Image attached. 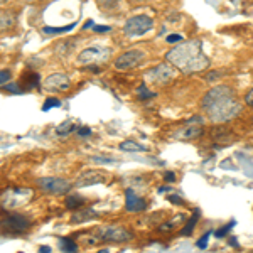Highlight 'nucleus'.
<instances>
[{"label":"nucleus","mask_w":253,"mask_h":253,"mask_svg":"<svg viewBox=\"0 0 253 253\" xmlns=\"http://www.w3.org/2000/svg\"><path fill=\"white\" fill-rule=\"evenodd\" d=\"M198 216L199 213L196 211V213L191 216L189 219H187V223H186V226L181 230V235H184V236H189L191 233H193V230H194V226H196V223H198Z\"/></svg>","instance_id":"nucleus-20"},{"label":"nucleus","mask_w":253,"mask_h":253,"mask_svg":"<svg viewBox=\"0 0 253 253\" xmlns=\"http://www.w3.org/2000/svg\"><path fill=\"white\" fill-rule=\"evenodd\" d=\"M201 110L210 122L224 124L242 113V103L236 98L233 88L228 84H219L205 93L201 100Z\"/></svg>","instance_id":"nucleus-1"},{"label":"nucleus","mask_w":253,"mask_h":253,"mask_svg":"<svg viewBox=\"0 0 253 253\" xmlns=\"http://www.w3.org/2000/svg\"><path fill=\"white\" fill-rule=\"evenodd\" d=\"M38 186L41 187L42 193H47V194H68L73 187L71 182L66 181V179H61V177L38 179Z\"/></svg>","instance_id":"nucleus-7"},{"label":"nucleus","mask_w":253,"mask_h":253,"mask_svg":"<svg viewBox=\"0 0 253 253\" xmlns=\"http://www.w3.org/2000/svg\"><path fill=\"white\" fill-rule=\"evenodd\" d=\"M230 245H231V247L238 248V242H236V238H230Z\"/></svg>","instance_id":"nucleus-40"},{"label":"nucleus","mask_w":253,"mask_h":253,"mask_svg":"<svg viewBox=\"0 0 253 253\" xmlns=\"http://www.w3.org/2000/svg\"><path fill=\"white\" fill-rule=\"evenodd\" d=\"M58 107H61V100H56V98H47V100L44 101V105H42V112H47V110L58 108Z\"/></svg>","instance_id":"nucleus-25"},{"label":"nucleus","mask_w":253,"mask_h":253,"mask_svg":"<svg viewBox=\"0 0 253 253\" xmlns=\"http://www.w3.org/2000/svg\"><path fill=\"white\" fill-rule=\"evenodd\" d=\"M86 203V199L80 194H69L66 198V208L68 210H81L83 205Z\"/></svg>","instance_id":"nucleus-17"},{"label":"nucleus","mask_w":253,"mask_h":253,"mask_svg":"<svg viewBox=\"0 0 253 253\" xmlns=\"http://www.w3.org/2000/svg\"><path fill=\"white\" fill-rule=\"evenodd\" d=\"M10 24H12L10 14H5V12H2V22H0V27H2V31H5V27H9Z\"/></svg>","instance_id":"nucleus-28"},{"label":"nucleus","mask_w":253,"mask_h":253,"mask_svg":"<svg viewBox=\"0 0 253 253\" xmlns=\"http://www.w3.org/2000/svg\"><path fill=\"white\" fill-rule=\"evenodd\" d=\"M0 2H2V3H5V2H7V0H0Z\"/></svg>","instance_id":"nucleus-44"},{"label":"nucleus","mask_w":253,"mask_h":253,"mask_svg":"<svg viewBox=\"0 0 253 253\" xmlns=\"http://www.w3.org/2000/svg\"><path fill=\"white\" fill-rule=\"evenodd\" d=\"M105 172L101 170H86L76 179L75 186L76 187H86V186H93V184H100V182H105Z\"/></svg>","instance_id":"nucleus-11"},{"label":"nucleus","mask_w":253,"mask_h":253,"mask_svg":"<svg viewBox=\"0 0 253 253\" xmlns=\"http://www.w3.org/2000/svg\"><path fill=\"white\" fill-rule=\"evenodd\" d=\"M38 83H39V75L38 73H34V71H26L22 75V78H20V86H24L26 89H32V88H36L38 86Z\"/></svg>","instance_id":"nucleus-16"},{"label":"nucleus","mask_w":253,"mask_h":253,"mask_svg":"<svg viewBox=\"0 0 253 253\" xmlns=\"http://www.w3.org/2000/svg\"><path fill=\"white\" fill-rule=\"evenodd\" d=\"M184 219H186V216H184V214H177L170 223H164V224H162L161 230H162V231H166V230H174V228L177 226L179 223H184Z\"/></svg>","instance_id":"nucleus-24"},{"label":"nucleus","mask_w":253,"mask_h":253,"mask_svg":"<svg viewBox=\"0 0 253 253\" xmlns=\"http://www.w3.org/2000/svg\"><path fill=\"white\" fill-rule=\"evenodd\" d=\"M39 253H51V248H49V247H41Z\"/></svg>","instance_id":"nucleus-39"},{"label":"nucleus","mask_w":253,"mask_h":253,"mask_svg":"<svg viewBox=\"0 0 253 253\" xmlns=\"http://www.w3.org/2000/svg\"><path fill=\"white\" fill-rule=\"evenodd\" d=\"M93 233H95V236L100 242L105 243H125L133 238L132 231H128L126 228L120 226V224H110V226L96 228Z\"/></svg>","instance_id":"nucleus-3"},{"label":"nucleus","mask_w":253,"mask_h":253,"mask_svg":"<svg viewBox=\"0 0 253 253\" xmlns=\"http://www.w3.org/2000/svg\"><path fill=\"white\" fill-rule=\"evenodd\" d=\"M59 248L64 253H76L78 252V243L69 238H59Z\"/></svg>","instance_id":"nucleus-19"},{"label":"nucleus","mask_w":253,"mask_h":253,"mask_svg":"<svg viewBox=\"0 0 253 253\" xmlns=\"http://www.w3.org/2000/svg\"><path fill=\"white\" fill-rule=\"evenodd\" d=\"M235 224H236V221H235V219H231V221L228 223L226 226L219 228V230H218V231H216V233H214V235H216V238H223V236H226V233H228V231L231 230V228L235 226Z\"/></svg>","instance_id":"nucleus-26"},{"label":"nucleus","mask_w":253,"mask_h":253,"mask_svg":"<svg viewBox=\"0 0 253 253\" xmlns=\"http://www.w3.org/2000/svg\"><path fill=\"white\" fill-rule=\"evenodd\" d=\"M120 150H125V152H145V147L137 144L135 140H124L120 144Z\"/></svg>","instance_id":"nucleus-18"},{"label":"nucleus","mask_w":253,"mask_h":253,"mask_svg":"<svg viewBox=\"0 0 253 253\" xmlns=\"http://www.w3.org/2000/svg\"><path fill=\"white\" fill-rule=\"evenodd\" d=\"M93 218H98V213L93 208H81V210H76L75 214L71 216V223H84Z\"/></svg>","instance_id":"nucleus-14"},{"label":"nucleus","mask_w":253,"mask_h":253,"mask_svg":"<svg viewBox=\"0 0 253 253\" xmlns=\"http://www.w3.org/2000/svg\"><path fill=\"white\" fill-rule=\"evenodd\" d=\"M89 27H95V22H93V20H91V19H89V20H88V22H86V24H84V26H83V29H89Z\"/></svg>","instance_id":"nucleus-38"},{"label":"nucleus","mask_w":253,"mask_h":253,"mask_svg":"<svg viewBox=\"0 0 253 253\" xmlns=\"http://www.w3.org/2000/svg\"><path fill=\"white\" fill-rule=\"evenodd\" d=\"M210 235L211 233H205V235H203L201 238H199L198 242H196V247L201 248V250H205V248L208 247V240H210Z\"/></svg>","instance_id":"nucleus-27"},{"label":"nucleus","mask_w":253,"mask_h":253,"mask_svg":"<svg viewBox=\"0 0 253 253\" xmlns=\"http://www.w3.org/2000/svg\"><path fill=\"white\" fill-rule=\"evenodd\" d=\"M252 122H253V115H252Z\"/></svg>","instance_id":"nucleus-45"},{"label":"nucleus","mask_w":253,"mask_h":253,"mask_svg":"<svg viewBox=\"0 0 253 253\" xmlns=\"http://www.w3.org/2000/svg\"><path fill=\"white\" fill-rule=\"evenodd\" d=\"M213 138L216 142H219V144L226 145L235 140V135L228 128H224V126H216L214 132H213Z\"/></svg>","instance_id":"nucleus-15"},{"label":"nucleus","mask_w":253,"mask_h":253,"mask_svg":"<svg viewBox=\"0 0 253 253\" xmlns=\"http://www.w3.org/2000/svg\"><path fill=\"white\" fill-rule=\"evenodd\" d=\"M71 88V81L64 73H52L44 80V89L47 93H61Z\"/></svg>","instance_id":"nucleus-10"},{"label":"nucleus","mask_w":253,"mask_h":253,"mask_svg":"<svg viewBox=\"0 0 253 253\" xmlns=\"http://www.w3.org/2000/svg\"><path fill=\"white\" fill-rule=\"evenodd\" d=\"M203 133H205L203 125H189L187 124L186 126H181V128L174 133V138L175 140H194V138L201 137Z\"/></svg>","instance_id":"nucleus-13"},{"label":"nucleus","mask_w":253,"mask_h":253,"mask_svg":"<svg viewBox=\"0 0 253 253\" xmlns=\"http://www.w3.org/2000/svg\"><path fill=\"white\" fill-rule=\"evenodd\" d=\"M169 201L174 203V205H182V199L179 198V196H175V194H170L169 196Z\"/></svg>","instance_id":"nucleus-35"},{"label":"nucleus","mask_w":253,"mask_h":253,"mask_svg":"<svg viewBox=\"0 0 253 253\" xmlns=\"http://www.w3.org/2000/svg\"><path fill=\"white\" fill-rule=\"evenodd\" d=\"M166 191H169V187H161V189H159V193H166Z\"/></svg>","instance_id":"nucleus-41"},{"label":"nucleus","mask_w":253,"mask_h":253,"mask_svg":"<svg viewBox=\"0 0 253 253\" xmlns=\"http://www.w3.org/2000/svg\"><path fill=\"white\" fill-rule=\"evenodd\" d=\"M145 59V54L137 49H130V51L122 52L120 56L115 59V68L117 69H133L138 64H142Z\"/></svg>","instance_id":"nucleus-9"},{"label":"nucleus","mask_w":253,"mask_h":253,"mask_svg":"<svg viewBox=\"0 0 253 253\" xmlns=\"http://www.w3.org/2000/svg\"><path fill=\"white\" fill-rule=\"evenodd\" d=\"M132 2H147V0H132Z\"/></svg>","instance_id":"nucleus-43"},{"label":"nucleus","mask_w":253,"mask_h":253,"mask_svg":"<svg viewBox=\"0 0 253 253\" xmlns=\"http://www.w3.org/2000/svg\"><path fill=\"white\" fill-rule=\"evenodd\" d=\"M98 253H108V250H107V248H105V250H100Z\"/></svg>","instance_id":"nucleus-42"},{"label":"nucleus","mask_w":253,"mask_h":253,"mask_svg":"<svg viewBox=\"0 0 253 253\" xmlns=\"http://www.w3.org/2000/svg\"><path fill=\"white\" fill-rule=\"evenodd\" d=\"M182 36L181 34H172V36H167V42L174 44V42H182Z\"/></svg>","instance_id":"nucleus-32"},{"label":"nucleus","mask_w":253,"mask_h":253,"mask_svg":"<svg viewBox=\"0 0 253 253\" xmlns=\"http://www.w3.org/2000/svg\"><path fill=\"white\" fill-rule=\"evenodd\" d=\"M3 231H9V233H24L31 228V221L27 216L20 213H9L3 218L2 221Z\"/></svg>","instance_id":"nucleus-8"},{"label":"nucleus","mask_w":253,"mask_h":253,"mask_svg":"<svg viewBox=\"0 0 253 253\" xmlns=\"http://www.w3.org/2000/svg\"><path fill=\"white\" fill-rule=\"evenodd\" d=\"M164 179H166V182H174L175 181V174L174 172H166Z\"/></svg>","instance_id":"nucleus-36"},{"label":"nucleus","mask_w":253,"mask_h":253,"mask_svg":"<svg viewBox=\"0 0 253 253\" xmlns=\"http://www.w3.org/2000/svg\"><path fill=\"white\" fill-rule=\"evenodd\" d=\"M3 89H7L9 93H14V95H19V93H22V88L17 86L15 83H9V84H5L3 86Z\"/></svg>","instance_id":"nucleus-29"},{"label":"nucleus","mask_w":253,"mask_h":253,"mask_svg":"<svg viewBox=\"0 0 253 253\" xmlns=\"http://www.w3.org/2000/svg\"><path fill=\"white\" fill-rule=\"evenodd\" d=\"M147 208V203L140 196H137L132 189L125 191V210L128 213H142Z\"/></svg>","instance_id":"nucleus-12"},{"label":"nucleus","mask_w":253,"mask_h":253,"mask_svg":"<svg viewBox=\"0 0 253 253\" xmlns=\"http://www.w3.org/2000/svg\"><path fill=\"white\" fill-rule=\"evenodd\" d=\"M56 132H58L59 135H68V133L75 132V124H73L71 120L64 122V124H61L58 128H56Z\"/></svg>","instance_id":"nucleus-23"},{"label":"nucleus","mask_w":253,"mask_h":253,"mask_svg":"<svg viewBox=\"0 0 253 253\" xmlns=\"http://www.w3.org/2000/svg\"><path fill=\"white\" fill-rule=\"evenodd\" d=\"M76 26L75 24H69V26H64V27H44L42 32L44 34H63V32H68V31H73Z\"/></svg>","instance_id":"nucleus-21"},{"label":"nucleus","mask_w":253,"mask_h":253,"mask_svg":"<svg viewBox=\"0 0 253 253\" xmlns=\"http://www.w3.org/2000/svg\"><path fill=\"white\" fill-rule=\"evenodd\" d=\"M112 56V49L107 46H101V44H95V46H89L80 52L76 56V63L81 66H89V64H101L107 63Z\"/></svg>","instance_id":"nucleus-4"},{"label":"nucleus","mask_w":253,"mask_h":253,"mask_svg":"<svg viewBox=\"0 0 253 253\" xmlns=\"http://www.w3.org/2000/svg\"><path fill=\"white\" fill-rule=\"evenodd\" d=\"M175 76V69L172 64H159V66L149 69L145 73V81L149 84H156V86H166L170 80Z\"/></svg>","instance_id":"nucleus-5"},{"label":"nucleus","mask_w":253,"mask_h":253,"mask_svg":"<svg viewBox=\"0 0 253 253\" xmlns=\"http://www.w3.org/2000/svg\"><path fill=\"white\" fill-rule=\"evenodd\" d=\"M9 80H10V71H7V69H2V73H0V84H2V88L5 86Z\"/></svg>","instance_id":"nucleus-30"},{"label":"nucleus","mask_w":253,"mask_h":253,"mask_svg":"<svg viewBox=\"0 0 253 253\" xmlns=\"http://www.w3.org/2000/svg\"><path fill=\"white\" fill-rule=\"evenodd\" d=\"M93 161H95V162H103V164H107V162H113V159H105V157H93Z\"/></svg>","instance_id":"nucleus-37"},{"label":"nucleus","mask_w":253,"mask_h":253,"mask_svg":"<svg viewBox=\"0 0 253 253\" xmlns=\"http://www.w3.org/2000/svg\"><path fill=\"white\" fill-rule=\"evenodd\" d=\"M93 31L98 32V34H103V32H108L110 31V26H95Z\"/></svg>","instance_id":"nucleus-34"},{"label":"nucleus","mask_w":253,"mask_h":253,"mask_svg":"<svg viewBox=\"0 0 253 253\" xmlns=\"http://www.w3.org/2000/svg\"><path fill=\"white\" fill-rule=\"evenodd\" d=\"M135 95H137L138 100H150V98L156 96V93L150 91V89H147L145 84H140V86L135 89Z\"/></svg>","instance_id":"nucleus-22"},{"label":"nucleus","mask_w":253,"mask_h":253,"mask_svg":"<svg viewBox=\"0 0 253 253\" xmlns=\"http://www.w3.org/2000/svg\"><path fill=\"white\" fill-rule=\"evenodd\" d=\"M89 133H91V128H88V126H81V128L76 130V135L78 137H88Z\"/></svg>","instance_id":"nucleus-31"},{"label":"nucleus","mask_w":253,"mask_h":253,"mask_svg":"<svg viewBox=\"0 0 253 253\" xmlns=\"http://www.w3.org/2000/svg\"><path fill=\"white\" fill-rule=\"evenodd\" d=\"M166 59L169 61V64H172L175 69L186 73V75L205 71V69L210 66V59H208V56L203 52L201 42L196 39L179 42L177 46H174L167 52Z\"/></svg>","instance_id":"nucleus-2"},{"label":"nucleus","mask_w":253,"mask_h":253,"mask_svg":"<svg viewBox=\"0 0 253 253\" xmlns=\"http://www.w3.org/2000/svg\"><path fill=\"white\" fill-rule=\"evenodd\" d=\"M154 26V20L149 15H133L125 22L124 34L128 38H135V36H144L149 32Z\"/></svg>","instance_id":"nucleus-6"},{"label":"nucleus","mask_w":253,"mask_h":253,"mask_svg":"<svg viewBox=\"0 0 253 253\" xmlns=\"http://www.w3.org/2000/svg\"><path fill=\"white\" fill-rule=\"evenodd\" d=\"M245 103H247L248 107H253V88L245 95Z\"/></svg>","instance_id":"nucleus-33"}]
</instances>
